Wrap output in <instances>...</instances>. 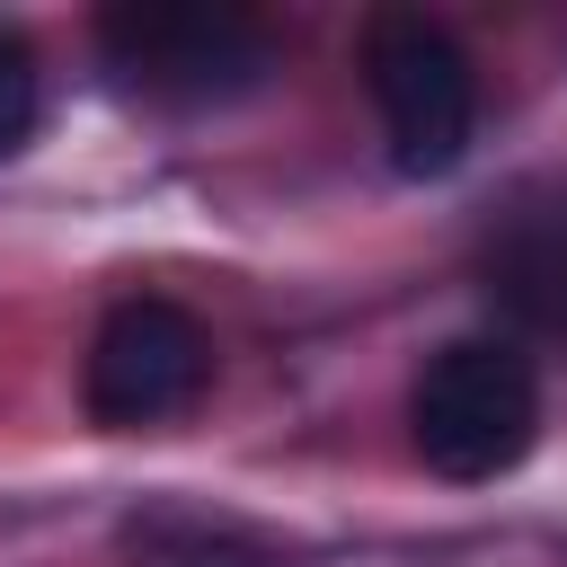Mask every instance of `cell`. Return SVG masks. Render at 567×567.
Here are the masks:
<instances>
[{
  "label": "cell",
  "mask_w": 567,
  "mask_h": 567,
  "mask_svg": "<svg viewBox=\"0 0 567 567\" xmlns=\"http://www.w3.org/2000/svg\"><path fill=\"white\" fill-rule=\"evenodd\" d=\"M35 115H44V71L18 35H0V159L35 133Z\"/></svg>",
  "instance_id": "cell-6"
},
{
  "label": "cell",
  "mask_w": 567,
  "mask_h": 567,
  "mask_svg": "<svg viewBox=\"0 0 567 567\" xmlns=\"http://www.w3.org/2000/svg\"><path fill=\"white\" fill-rule=\"evenodd\" d=\"M408 434L434 478H505L540 443V372L514 337H452L408 390Z\"/></svg>",
  "instance_id": "cell-1"
},
{
  "label": "cell",
  "mask_w": 567,
  "mask_h": 567,
  "mask_svg": "<svg viewBox=\"0 0 567 567\" xmlns=\"http://www.w3.org/2000/svg\"><path fill=\"white\" fill-rule=\"evenodd\" d=\"M213 381V337L195 310L159 301V292H133L97 319L89 337V363H80V399L97 425L133 434V425H168L204 399Z\"/></svg>",
  "instance_id": "cell-4"
},
{
  "label": "cell",
  "mask_w": 567,
  "mask_h": 567,
  "mask_svg": "<svg viewBox=\"0 0 567 567\" xmlns=\"http://www.w3.org/2000/svg\"><path fill=\"white\" fill-rule=\"evenodd\" d=\"M478 284L505 319L523 328H567V195L514 204L487 248H478Z\"/></svg>",
  "instance_id": "cell-5"
},
{
  "label": "cell",
  "mask_w": 567,
  "mask_h": 567,
  "mask_svg": "<svg viewBox=\"0 0 567 567\" xmlns=\"http://www.w3.org/2000/svg\"><path fill=\"white\" fill-rule=\"evenodd\" d=\"M97 53L124 89L168 106H230L275 71L266 18L230 0H115L97 18Z\"/></svg>",
  "instance_id": "cell-2"
},
{
  "label": "cell",
  "mask_w": 567,
  "mask_h": 567,
  "mask_svg": "<svg viewBox=\"0 0 567 567\" xmlns=\"http://www.w3.org/2000/svg\"><path fill=\"white\" fill-rule=\"evenodd\" d=\"M363 89L381 106V142L399 177L461 168L478 133V71L452 44V27H434L425 9H381L363 27Z\"/></svg>",
  "instance_id": "cell-3"
},
{
  "label": "cell",
  "mask_w": 567,
  "mask_h": 567,
  "mask_svg": "<svg viewBox=\"0 0 567 567\" xmlns=\"http://www.w3.org/2000/svg\"><path fill=\"white\" fill-rule=\"evenodd\" d=\"M159 567H284V558H275V549H257V540H221V532H204V540L168 549Z\"/></svg>",
  "instance_id": "cell-7"
}]
</instances>
